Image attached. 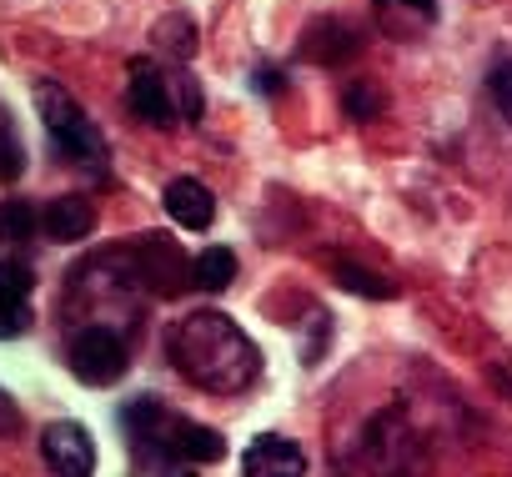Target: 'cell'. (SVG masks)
<instances>
[{
    "label": "cell",
    "mask_w": 512,
    "mask_h": 477,
    "mask_svg": "<svg viewBox=\"0 0 512 477\" xmlns=\"http://www.w3.org/2000/svg\"><path fill=\"white\" fill-rule=\"evenodd\" d=\"M166 357L191 387L211 397H236L262 377V352L226 312H186L171 322Z\"/></svg>",
    "instance_id": "obj_1"
},
{
    "label": "cell",
    "mask_w": 512,
    "mask_h": 477,
    "mask_svg": "<svg viewBox=\"0 0 512 477\" xmlns=\"http://www.w3.org/2000/svg\"><path fill=\"white\" fill-rule=\"evenodd\" d=\"M121 427L131 437V452L146 457V467L156 477H191V467L226 457V437L216 427L171 412L161 397H136L121 412Z\"/></svg>",
    "instance_id": "obj_2"
},
{
    "label": "cell",
    "mask_w": 512,
    "mask_h": 477,
    "mask_svg": "<svg viewBox=\"0 0 512 477\" xmlns=\"http://www.w3.org/2000/svg\"><path fill=\"white\" fill-rule=\"evenodd\" d=\"M362 462H367V477H427V442L412 427L402 402L382 407L362 427Z\"/></svg>",
    "instance_id": "obj_3"
},
{
    "label": "cell",
    "mask_w": 512,
    "mask_h": 477,
    "mask_svg": "<svg viewBox=\"0 0 512 477\" xmlns=\"http://www.w3.org/2000/svg\"><path fill=\"white\" fill-rule=\"evenodd\" d=\"M36 116H41L51 146L66 161H81V166H101L106 161V136L96 131V121L86 116V106L61 81H36Z\"/></svg>",
    "instance_id": "obj_4"
},
{
    "label": "cell",
    "mask_w": 512,
    "mask_h": 477,
    "mask_svg": "<svg viewBox=\"0 0 512 477\" xmlns=\"http://www.w3.org/2000/svg\"><path fill=\"white\" fill-rule=\"evenodd\" d=\"M126 267H131L136 287L141 292H156V297H176L191 282L186 257L176 252V242H171V236H161V231H146L141 242L126 247Z\"/></svg>",
    "instance_id": "obj_5"
},
{
    "label": "cell",
    "mask_w": 512,
    "mask_h": 477,
    "mask_svg": "<svg viewBox=\"0 0 512 477\" xmlns=\"http://www.w3.org/2000/svg\"><path fill=\"white\" fill-rule=\"evenodd\" d=\"M66 362H71V372H76L86 387H111V382L126 377L131 352H126V342H121L111 327H96V322H91V327H81V332L71 337Z\"/></svg>",
    "instance_id": "obj_6"
},
{
    "label": "cell",
    "mask_w": 512,
    "mask_h": 477,
    "mask_svg": "<svg viewBox=\"0 0 512 477\" xmlns=\"http://www.w3.org/2000/svg\"><path fill=\"white\" fill-rule=\"evenodd\" d=\"M41 457L56 477H96V442L81 422H51L41 432Z\"/></svg>",
    "instance_id": "obj_7"
},
{
    "label": "cell",
    "mask_w": 512,
    "mask_h": 477,
    "mask_svg": "<svg viewBox=\"0 0 512 477\" xmlns=\"http://www.w3.org/2000/svg\"><path fill=\"white\" fill-rule=\"evenodd\" d=\"M362 46H367L362 31L352 21H342V16H322L302 36V56L317 61V66H347L352 56H362Z\"/></svg>",
    "instance_id": "obj_8"
},
{
    "label": "cell",
    "mask_w": 512,
    "mask_h": 477,
    "mask_svg": "<svg viewBox=\"0 0 512 477\" xmlns=\"http://www.w3.org/2000/svg\"><path fill=\"white\" fill-rule=\"evenodd\" d=\"M126 101H131V111H136L146 126H156V131H171V126L181 121V116H176V106H171V86H166V76H161L156 66H146V61H136V66H131Z\"/></svg>",
    "instance_id": "obj_9"
},
{
    "label": "cell",
    "mask_w": 512,
    "mask_h": 477,
    "mask_svg": "<svg viewBox=\"0 0 512 477\" xmlns=\"http://www.w3.org/2000/svg\"><path fill=\"white\" fill-rule=\"evenodd\" d=\"M241 477H307V452L292 437H256L241 452Z\"/></svg>",
    "instance_id": "obj_10"
},
{
    "label": "cell",
    "mask_w": 512,
    "mask_h": 477,
    "mask_svg": "<svg viewBox=\"0 0 512 477\" xmlns=\"http://www.w3.org/2000/svg\"><path fill=\"white\" fill-rule=\"evenodd\" d=\"M166 216H171L176 226H186V231H206V226L216 221V196H211V186L196 181V176H176V181L166 186Z\"/></svg>",
    "instance_id": "obj_11"
},
{
    "label": "cell",
    "mask_w": 512,
    "mask_h": 477,
    "mask_svg": "<svg viewBox=\"0 0 512 477\" xmlns=\"http://www.w3.org/2000/svg\"><path fill=\"white\" fill-rule=\"evenodd\" d=\"M41 231L51 236V242H86V236L96 231V206L86 196H56L46 211H41Z\"/></svg>",
    "instance_id": "obj_12"
},
{
    "label": "cell",
    "mask_w": 512,
    "mask_h": 477,
    "mask_svg": "<svg viewBox=\"0 0 512 477\" xmlns=\"http://www.w3.org/2000/svg\"><path fill=\"white\" fill-rule=\"evenodd\" d=\"M377 21L387 26V36L412 41L422 26L437 21V0H377Z\"/></svg>",
    "instance_id": "obj_13"
},
{
    "label": "cell",
    "mask_w": 512,
    "mask_h": 477,
    "mask_svg": "<svg viewBox=\"0 0 512 477\" xmlns=\"http://www.w3.org/2000/svg\"><path fill=\"white\" fill-rule=\"evenodd\" d=\"M231 282H236V252L206 247V252L191 262V287H201V292H226Z\"/></svg>",
    "instance_id": "obj_14"
},
{
    "label": "cell",
    "mask_w": 512,
    "mask_h": 477,
    "mask_svg": "<svg viewBox=\"0 0 512 477\" xmlns=\"http://www.w3.org/2000/svg\"><path fill=\"white\" fill-rule=\"evenodd\" d=\"M156 46L171 56V61H191L196 56V26H191V16H161L156 21Z\"/></svg>",
    "instance_id": "obj_15"
},
{
    "label": "cell",
    "mask_w": 512,
    "mask_h": 477,
    "mask_svg": "<svg viewBox=\"0 0 512 477\" xmlns=\"http://www.w3.org/2000/svg\"><path fill=\"white\" fill-rule=\"evenodd\" d=\"M332 277H337L342 292H357V297H372V302L397 297V287H392L387 277H377V272H367V267H357V262H332Z\"/></svg>",
    "instance_id": "obj_16"
},
{
    "label": "cell",
    "mask_w": 512,
    "mask_h": 477,
    "mask_svg": "<svg viewBox=\"0 0 512 477\" xmlns=\"http://www.w3.org/2000/svg\"><path fill=\"white\" fill-rule=\"evenodd\" d=\"M26 171V146H21V131H16V116L0 106V181H21Z\"/></svg>",
    "instance_id": "obj_17"
},
{
    "label": "cell",
    "mask_w": 512,
    "mask_h": 477,
    "mask_svg": "<svg viewBox=\"0 0 512 477\" xmlns=\"http://www.w3.org/2000/svg\"><path fill=\"white\" fill-rule=\"evenodd\" d=\"M36 206L21 201V196H6L0 201V242H26V236L36 231Z\"/></svg>",
    "instance_id": "obj_18"
},
{
    "label": "cell",
    "mask_w": 512,
    "mask_h": 477,
    "mask_svg": "<svg viewBox=\"0 0 512 477\" xmlns=\"http://www.w3.org/2000/svg\"><path fill=\"white\" fill-rule=\"evenodd\" d=\"M31 267L26 262H0V302H31Z\"/></svg>",
    "instance_id": "obj_19"
},
{
    "label": "cell",
    "mask_w": 512,
    "mask_h": 477,
    "mask_svg": "<svg viewBox=\"0 0 512 477\" xmlns=\"http://www.w3.org/2000/svg\"><path fill=\"white\" fill-rule=\"evenodd\" d=\"M487 96H492V106L512 121V56H502V61L487 71Z\"/></svg>",
    "instance_id": "obj_20"
},
{
    "label": "cell",
    "mask_w": 512,
    "mask_h": 477,
    "mask_svg": "<svg viewBox=\"0 0 512 477\" xmlns=\"http://www.w3.org/2000/svg\"><path fill=\"white\" fill-rule=\"evenodd\" d=\"M342 106H347V116H352V121H372V116L382 111V101H377V91H372L367 81H352V86H347V96H342Z\"/></svg>",
    "instance_id": "obj_21"
},
{
    "label": "cell",
    "mask_w": 512,
    "mask_h": 477,
    "mask_svg": "<svg viewBox=\"0 0 512 477\" xmlns=\"http://www.w3.org/2000/svg\"><path fill=\"white\" fill-rule=\"evenodd\" d=\"M31 332V302H0V342H16Z\"/></svg>",
    "instance_id": "obj_22"
},
{
    "label": "cell",
    "mask_w": 512,
    "mask_h": 477,
    "mask_svg": "<svg viewBox=\"0 0 512 477\" xmlns=\"http://www.w3.org/2000/svg\"><path fill=\"white\" fill-rule=\"evenodd\" d=\"M21 422H26V417H21L16 397H11L6 387H0V437H16V432H21Z\"/></svg>",
    "instance_id": "obj_23"
},
{
    "label": "cell",
    "mask_w": 512,
    "mask_h": 477,
    "mask_svg": "<svg viewBox=\"0 0 512 477\" xmlns=\"http://www.w3.org/2000/svg\"><path fill=\"white\" fill-rule=\"evenodd\" d=\"M251 86L262 91V96H282V86H287V81H282V71H277V66H256V81H251Z\"/></svg>",
    "instance_id": "obj_24"
},
{
    "label": "cell",
    "mask_w": 512,
    "mask_h": 477,
    "mask_svg": "<svg viewBox=\"0 0 512 477\" xmlns=\"http://www.w3.org/2000/svg\"><path fill=\"white\" fill-rule=\"evenodd\" d=\"M181 111H186V121H201V86L191 76H181Z\"/></svg>",
    "instance_id": "obj_25"
}]
</instances>
